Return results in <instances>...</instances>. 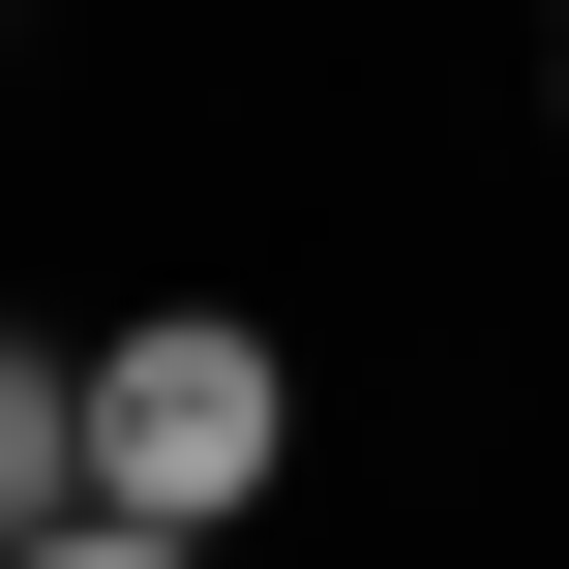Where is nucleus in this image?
Segmentation results:
<instances>
[{"label":"nucleus","mask_w":569,"mask_h":569,"mask_svg":"<svg viewBox=\"0 0 569 569\" xmlns=\"http://www.w3.org/2000/svg\"><path fill=\"white\" fill-rule=\"evenodd\" d=\"M270 450H300V360H270L240 300H150V330L90 360V510H120V540H240Z\"/></svg>","instance_id":"nucleus-1"},{"label":"nucleus","mask_w":569,"mask_h":569,"mask_svg":"<svg viewBox=\"0 0 569 569\" xmlns=\"http://www.w3.org/2000/svg\"><path fill=\"white\" fill-rule=\"evenodd\" d=\"M60 510H90V360H30V330H0V569L60 540Z\"/></svg>","instance_id":"nucleus-2"},{"label":"nucleus","mask_w":569,"mask_h":569,"mask_svg":"<svg viewBox=\"0 0 569 569\" xmlns=\"http://www.w3.org/2000/svg\"><path fill=\"white\" fill-rule=\"evenodd\" d=\"M30 569H210V540H120V510H60V540H30Z\"/></svg>","instance_id":"nucleus-3"},{"label":"nucleus","mask_w":569,"mask_h":569,"mask_svg":"<svg viewBox=\"0 0 569 569\" xmlns=\"http://www.w3.org/2000/svg\"><path fill=\"white\" fill-rule=\"evenodd\" d=\"M540 90H569V30H540Z\"/></svg>","instance_id":"nucleus-4"}]
</instances>
